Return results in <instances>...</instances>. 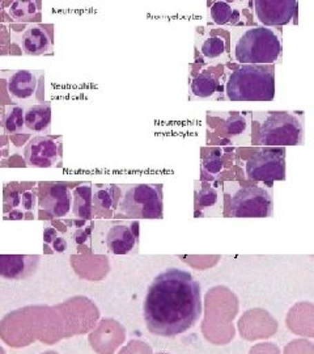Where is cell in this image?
Masks as SVG:
<instances>
[{"label": "cell", "mask_w": 314, "mask_h": 354, "mask_svg": "<svg viewBox=\"0 0 314 354\" xmlns=\"http://www.w3.org/2000/svg\"><path fill=\"white\" fill-rule=\"evenodd\" d=\"M224 87L230 102H271L275 97L274 66L242 64L226 71Z\"/></svg>", "instance_id": "obj_4"}, {"label": "cell", "mask_w": 314, "mask_h": 354, "mask_svg": "<svg viewBox=\"0 0 314 354\" xmlns=\"http://www.w3.org/2000/svg\"><path fill=\"white\" fill-rule=\"evenodd\" d=\"M39 259L38 254H0V277L28 279L36 273Z\"/></svg>", "instance_id": "obj_14"}, {"label": "cell", "mask_w": 314, "mask_h": 354, "mask_svg": "<svg viewBox=\"0 0 314 354\" xmlns=\"http://www.w3.org/2000/svg\"><path fill=\"white\" fill-rule=\"evenodd\" d=\"M245 175L253 181L273 183L286 178V151L273 147L262 149L248 159Z\"/></svg>", "instance_id": "obj_9"}, {"label": "cell", "mask_w": 314, "mask_h": 354, "mask_svg": "<svg viewBox=\"0 0 314 354\" xmlns=\"http://www.w3.org/2000/svg\"><path fill=\"white\" fill-rule=\"evenodd\" d=\"M0 354H6V352H4V349L0 346Z\"/></svg>", "instance_id": "obj_33"}, {"label": "cell", "mask_w": 314, "mask_h": 354, "mask_svg": "<svg viewBox=\"0 0 314 354\" xmlns=\"http://www.w3.org/2000/svg\"><path fill=\"white\" fill-rule=\"evenodd\" d=\"M282 53L280 33L267 26L230 29V54L236 64H273Z\"/></svg>", "instance_id": "obj_3"}, {"label": "cell", "mask_w": 314, "mask_h": 354, "mask_svg": "<svg viewBox=\"0 0 314 354\" xmlns=\"http://www.w3.org/2000/svg\"><path fill=\"white\" fill-rule=\"evenodd\" d=\"M195 49L203 64H226L230 58L226 50V39L217 35L199 36L195 41Z\"/></svg>", "instance_id": "obj_15"}, {"label": "cell", "mask_w": 314, "mask_h": 354, "mask_svg": "<svg viewBox=\"0 0 314 354\" xmlns=\"http://www.w3.org/2000/svg\"><path fill=\"white\" fill-rule=\"evenodd\" d=\"M224 153L220 149H211L208 153L203 155L202 174L204 177L214 178L224 171Z\"/></svg>", "instance_id": "obj_24"}, {"label": "cell", "mask_w": 314, "mask_h": 354, "mask_svg": "<svg viewBox=\"0 0 314 354\" xmlns=\"http://www.w3.org/2000/svg\"><path fill=\"white\" fill-rule=\"evenodd\" d=\"M89 235H90V227H79L76 230L74 236H75L76 243L81 244V243L88 241Z\"/></svg>", "instance_id": "obj_30"}, {"label": "cell", "mask_w": 314, "mask_h": 354, "mask_svg": "<svg viewBox=\"0 0 314 354\" xmlns=\"http://www.w3.org/2000/svg\"><path fill=\"white\" fill-rule=\"evenodd\" d=\"M119 354H152V349L146 342L133 340L119 352Z\"/></svg>", "instance_id": "obj_28"}, {"label": "cell", "mask_w": 314, "mask_h": 354, "mask_svg": "<svg viewBox=\"0 0 314 354\" xmlns=\"http://www.w3.org/2000/svg\"><path fill=\"white\" fill-rule=\"evenodd\" d=\"M210 6V15L216 26H236L239 21V12L232 3L213 1Z\"/></svg>", "instance_id": "obj_22"}, {"label": "cell", "mask_w": 314, "mask_h": 354, "mask_svg": "<svg viewBox=\"0 0 314 354\" xmlns=\"http://www.w3.org/2000/svg\"><path fill=\"white\" fill-rule=\"evenodd\" d=\"M253 6L257 20L267 28L286 26L297 13V1L293 0H257Z\"/></svg>", "instance_id": "obj_11"}, {"label": "cell", "mask_w": 314, "mask_h": 354, "mask_svg": "<svg viewBox=\"0 0 314 354\" xmlns=\"http://www.w3.org/2000/svg\"><path fill=\"white\" fill-rule=\"evenodd\" d=\"M92 203H93V216L104 213L109 214L117 207V190L114 185H93L92 187Z\"/></svg>", "instance_id": "obj_19"}, {"label": "cell", "mask_w": 314, "mask_h": 354, "mask_svg": "<svg viewBox=\"0 0 314 354\" xmlns=\"http://www.w3.org/2000/svg\"><path fill=\"white\" fill-rule=\"evenodd\" d=\"M55 238H58V231L57 228L51 227V226H46L45 232H43V239L46 244H51Z\"/></svg>", "instance_id": "obj_32"}, {"label": "cell", "mask_w": 314, "mask_h": 354, "mask_svg": "<svg viewBox=\"0 0 314 354\" xmlns=\"http://www.w3.org/2000/svg\"><path fill=\"white\" fill-rule=\"evenodd\" d=\"M3 127L8 134H16L24 130V109L21 106H8L3 117Z\"/></svg>", "instance_id": "obj_25"}, {"label": "cell", "mask_w": 314, "mask_h": 354, "mask_svg": "<svg viewBox=\"0 0 314 354\" xmlns=\"http://www.w3.org/2000/svg\"><path fill=\"white\" fill-rule=\"evenodd\" d=\"M21 192L17 189V188H14V187H11V188H6V192H4V212L7 213L10 209H11V212L12 210H17V207L21 205Z\"/></svg>", "instance_id": "obj_27"}, {"label": "cell", "mask_w": 314, "mask_h": 354, "mask_svg": "<svg viewBox=\"0 0 314 354\" xmlns=\"http://www.w3.org/2000/svg\"><path fill=\"white\" fill-rule=\"evenodd\" d=\"M37 203V196L33 190H26L21 194V205L26 212H33Z\"/></svg>", "instance_id": "obj_29"}, {"label": "cell", "mask_w": 314, "mask_h": 354, "mask_svg": "<svg viewBox=\"0 0 314 354\" xmlns=\"http://www.w3.org/2000/svg\"><path fill=\"white\" fill-rule=\"evenodd\" d=\"M26 165L36 168H50L61 158V143L50 136L36 137L29 140L24 150Z\"/></svg>", "instance_id": "obj_12"}, {"label": "cell", "mask_w": 314, "mask_h": 354, "mask_svg": "<svg viewBox=\"0 0 314 354\" xmlns=\"http://www.w3.org/2000/svg\"><path fill=\"white\" fill-rule=\"evenodd\" d=\"M72 192L63 183L39 184V207L51 218H63L70 213Z\"/></svg>", "instance_id": "obj_10"}, {"label": "cell", "mask_w": 314, "mask_h": 354, "mask_svg": "<svg viewBox=\"0 0 314 354\" xmlns=\"http://www.w3.org/2000/svg\"><path fill=\"white\" fill-rule=\"evenodd\" d=\"M0 337L12 348H24L36 340L52 345L61 340L58 317L48 307L13 311L0 322Z\"/></svg>", "instance_id": "obj_2"}, {"label": "cell", "mask_w": 314, "mask_h": 354, "mask_svg": "<svg viewBox=\"0 0 314 354\" xmlns=\"http://www.w3.org/2000/svg\"><path fill=\"white\" fill-rule=\"evenodd\" d=\"M251 121L258 124L255 146L284 147L304 142L302 115L292 112H254Z\"/></svg>", "instance_id": "obj_5"}, {"label": "cell", "mask_w": 314, "mask_h": 354, "mask_svg": "<svg viewBox=\"0 0 314 354\" xmlns=\"http://www.w3.org/2000/svg\"><path fill=\"white\" fill-rule=\"evenodd\" d=\"M21 48L28 55L46 54L51 48L50 35L43 26H28L21 36Z\"/></svg>", "instance_id": "obj_16"}, {"label": "cell", "mask_w": 314, "mask_h": 354, "mask_svg": "<svg viewBox=\"0 0 314 354\" xmlns=\"http://www.w3.org/2000/svg\"><path fill=\"white\" fill-rule=\"evenodd\" d=\"M72 213L81 221H90L93 218V203H92V184L86 183L76 187L72 193Z\"/></svg>", "instance_id": "obj_20"}, {"label": "cell", "mask_w": 314, "mask_h": 354, "mask_svg": "<svg viewBox=\"0 0 314 354\" xmlns=\"http://www.w3.org/2000/svg\"><path fill=\"white\" fill-rule=\"evenodd\" d=\"M217 91V80L210 73H201L191 82L190 92L194 99H208Z\"/></svg>", "instance_id": "obj_23"}, {"label": "cell", "mask_w": 314, "mask_h": 354, "mask_svg": "<svg viewBox=\"0 0 314 354\" xmlns=\"http://www.w3.org/2000/svg\"><path fill=\"white\" fill-rule=\"evenodd\" d=\"M39 1H14L10 7V15L16 21H29L39 12Z\"/></svg>", "instance_id": "obj_26"}, {"label": "cell", "mask_w": 314, "mask_h": 354, "mask_svg": "<svg viewBox=\"0 0 314 354\" xmlns=\"http://www.w3.org/2000/svg\"><path fill=\"white\" fill-rule=\"evenodd\" d=\"M37 83L35 73L26 70L16 71L8 80V92L14 99L26 100L36 93Z\"/></svg>", "instance_id": "obj_18"}, {"label": "cell", "mask_w": 314, "mask_h": 354, "mask_svg": "<svg viewBox=\"0 0 314 354\" xmlns=\"http://www.w3.org/2000/svg\"><path fill=\"white\" fill-rule=\"evenodd\" d=\"M226 196V216L230 218H267L274 212L271 192L258 185L245 187L237 181L223 184Z\"/></svg>", "instance_id": "obj_6"}, {"label": "cell", "mask_w": 314, "mask_h": 354, "mask_svg": "<svg viewBox=\"0 0 314 354\" xmlns=\"http://www.w3.org/2000/svg\"><path fill=\"white\" fill-rule=\"evenodd\" d=\"M125 190L118 203L119 213L135 219L163 218V188L161 185L137 184L121 185Z\"/></svg>", "instance_id": "obj_7"}, {"label": "cell", "mask_w": 314, "mask_h": 354, "mask_svg": "<svg viewBox=\"0 0 314 354\" xmlns=\"http://www.w3.org/2000/svg\"><path fill=\"white\" fill-rule=\"evenodd\" d=\"M194 190V212L195 218H203L206 214L222 205V197L217 188L211 183H195Z\"/></svg>", "instance_id": "obj_17"}, {"label": "cell", "mask_w": 314, "mask_h": 354, "mask_svg": "<svg viewBox=\"0 0 314 354\" xmlns=\"http://www.w3.org/2000/svg\"><path fill=\"white\" fill-rule=\"evenodd\" d=\"M43 354H58V353H57V352H46V353H43Z\"/></svg>", "instance_id": "obj_34"}, {"label": "cell", "mask_w": 314, "mask_h": 354, "mask_svg": "<svg viewBox=\"0 0 314 354\" xmlns=\"http://www.w3.org/2000/svg\"><path fill=\"white\" fill-rule=\"evenodd\" d=\"M143 315L152 335L176 337L185 333L202 315L199 283L186 270H164L147 291Z\"/></svg>", "instance_id": "obj_1"}, {"label": "cell", "mask_w": 314, "mask_h": 354, "mask_svg": "<svg viewBox=\"0 0 314 354\" xmlns=\"http://www.w3.org/2000/svg\"><path fill=\"white\" fill-rule=\"evenodd\" d=\"M24 122L26 127L35 133L46 131L51 124L50 104L33 105L26 112H24Z\"/></svg>", "instance_id": "obj_21"}, {"label": "cell", "mask_w": 314, "mask_h": 354, "mask_svg": "<svg viewBox=\"0 0 314 354\" xmlns=\"http://www.w3.org/2000/svg\"><path fill=\"white\" fill-rule=\"evenodd\" d=\"M251 113L208 112L207 133L215 145L248 146L251 143Z\"/></svg>", "instance_id": "obj_8"}, {"label": "cell", "mask_w": 314, "mask_h": 354, "mask_svg": "<svg viewBox=\"0 0 314 354\" xmlns=\"http://www.w3.org/2000/svg\"><path fill=\"white\" fill-rule=\"evenodd\" d=\"M106 245L113 254H128L138 252L139 222L117 223L109 230L106 236Z\"/></svg>", "instance_id": "obj_13"}, {"label": "cell", "mask_w": 314, "mask_h": 354, "mask_svg": "<svg viewBox=\"0 0 314 354\" xmlns=\"http://www.w3.org/2000/svg\"><path fill=\"white\" fill-rule=\"evenodd\" d=\"M51 247H52V250H54L55 252L63 253L67 251L68 244H67L66 239H63L61 236H58V238H55L54 241L51 243Z\"/></svg>", "instance_id": "obj_31"}]
</instances>
